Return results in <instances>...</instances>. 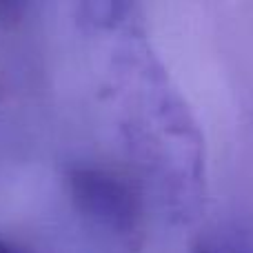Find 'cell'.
Returning <instances> with one entry per match:
<instances>
[{
    "label": "cell",
    "mask_w": 253,
    "mask_h": 253,
    "mask_svg": "<svg viewBox=\"0 0 253 253\" xmlns=\"http://www.w3.org/2000/svg\"><path fill=\"white\" fill-rule=\"evenodd\" d=\"M65 189L74 209L116 245L138 251L144 240V205L138 187L107 167L74 165L65 171Z\"/></svg>",
    "instance_id": "obj_1"
},
{
    "label": "cell",
    "mask_w": 253,
    "mask_h": 253,
    "mask_svg": "<svg viewBox=\"0 0 253 253\" xmlns=\"http://www.w3.org/2000/svg\"><path fill=\"white\" fill-rule=\"evenodd\" d=\"M27 11V4L25 2H0V29H16L18 25L22 22Z\"/></svg>",
    "instance_id": "obj_3"
},
{
    "label": "cell",
    "mask_w": 253,
    "mask_h": 253,
    "mask_svg": "<svg viewBox=\"0 0 253 253\" xmlns=\"http://www.w3.org/2000/svg\"><path fill=\"white\" fill-rule=\"evenodd\" d=\"M191 253H253V245L238 233H211L200 238Z\"/></svg>",
    "instance_id": "obj_2"
},
{
    "label": "cell",
    "mask_w": 253,
    "mask_h": 253,
    "mask_svg": "<svg viewBox=\"0 0 253 253\" xmlns=\"http://www.w3.org/2000/svg\"><path fill=\"white\" fill-rule=\"evenodd\" d=\"M0 253H22V251L18 249L16 245H11V242H7V240H0Z\"/></svg>",
    "instance_id": "obj_4"
}]
</instances>
